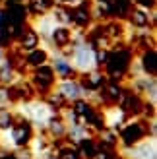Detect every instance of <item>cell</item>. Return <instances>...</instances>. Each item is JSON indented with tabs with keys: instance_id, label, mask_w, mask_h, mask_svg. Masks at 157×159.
Listing matches in <instances>:
<instances>
[{
	"instance_id": "1",
	"label": "cell",
	"mask_w": 157,
	"mask_h": 159,
	"mask_svg": "<svg viewBox=\"0 0 157 159\" xmlns=\"http://www.w3.org/2000/svg\"><path fill=\"white\" fill-rule=\"evenodd\" d=\"M95 47L91 45V41H80L76 45H70L66 51H62L66 54V57L70 58V62H72V66L76 70L78 76H82L85 72H91V70L99 68L97 66V58H95Z\"/></svg>"
},
{
	"instance_id": "2",
	"label": "cell",
	"mask_w": 157,
	"mask_h": 159,
	"mask_svg": "<svg viewBox=\"0 0 157 159\" xmlns=\"http://www.w3.org/2000/svg\"><path fill=\"white\" fill-rule=\"evenodd\" d=\"M120 159H157V136H146L132 146L116 148Z\"/></svg>"
},
{
	"instance_id": "3",
	"label": "cell",
	"mask_w": 157,
	"mask_h": 159,
	"mask_svg": "<svg viewBox=\"0 0 157 159\" xmlns=\"http://www.w3.org/2000/svg\"><path fill=\"white\" fill-rule=\"evenodd\" d=\"M27 80H29V84L33 85L35 93L39 95V97H43L45 93H49L54 87L56 76H54L52 68L49 66V62H47V64H43V66H37L33 70H29V72H27Z\"/></svg>"
},
{
	"instance_id": "4",
	"label": "cell",
	"mask_w": 157,
	"mask_h": 159,
	"mask_svg": "<svg viewBox=\"0 0 157 159\" xmlns=\"http://www.w3.org/2000/svg\"><path fill=\"white\" fill-rule=\"evenodd\" d=\"M52 89L56 91L60 97L68 103V105H70V103H74V101H78V99H83V97H85V87H83V84H82L80 76L56 80Z\"/></svg>"
},
{
	"instance_id": "5",
	"label": "cell",
	"mask_w": 157,
	"mask_h": 159,
	"mask_svg": "<svg viewBox=\"0 0 157 159\" xmlns=\"http://www.w3.org/2000/svg\"><path fill=\"white\" fill-rule=\"evenodd\" d=\"M49 66L52 68L56 80H64V78H74L78 76L76 70L72 66L70 58L66 57L62 51H49Z\"/></svg>"
},
{
	"instance_id": "6",
	"label": "cell",
	"mask_w": 157,
	"mask_h": 159,
	"mask_svg": "<svg viewBox=\"0 0 157 159\" xmlns=\"http://www.w3.org/2000/svg\"><path fill=\"white\" fill-rule=\"evenodd\" d=\"M101 115H103V124H105V128H111V130H119L120 126L126 122V118H128L126 113L122 111V107L116 105V103L101 107Z\"/></svg>"
},
{
	"instance_id": "7",
	"label": "cell",
	"mask_w": 157,
	"mask_h": 159,
	"mask_svg": "<svg viewBox=\"0 0 157 159\" xmlns=\"http://www.w3.org/2000/svg\"><path fill=\"white\" fill-rule=\"evenodd\" d=\"M23 62H25L27 72H29V70H33V68H37V66H43V64L49 62V51H47L43 45H39L37 49L23 52Z\"/></svg>"
},
{
	"instance_id": "8",
	"label": "cell",
	"mask_w": 157,
	"mask_h": 159,
	"mask_svg": "<svg viewBox=\"0 0 157 159\" xmlns=\"http://www.w3.org/2000/svg\"><path fill=\"white\" fill-rule=\"evenodd\" d=\"M16 118H18V115H16V111L12 107L0 109V132L12 128V124L16 122Z\"/></svg>"
},
{
	"instance_id": "9",
	"label": "cell",
	"mask_w": 157,
	"mask_h": 159,
	"mask_svg": "<svg viewBox=\"0 0 157 159\" xmlns=\"http://www.w3.org/2000/svg\"><path fill=\"white\" fill-rule=\"evenodd\" d=\"M134 8H142V10L147 12H155V6H157V0H130Z\"/></svg>"
}]
</instances>
